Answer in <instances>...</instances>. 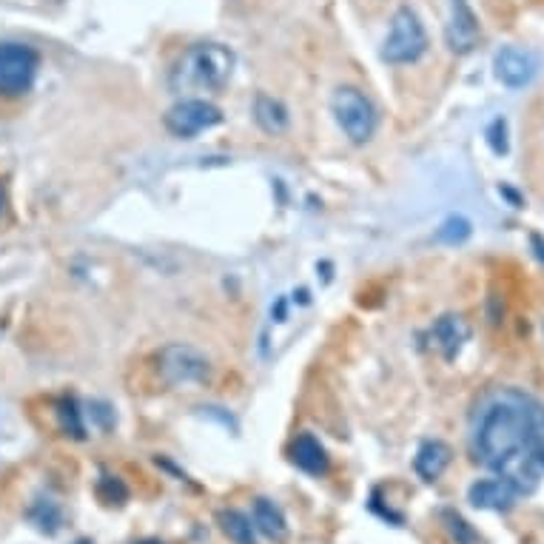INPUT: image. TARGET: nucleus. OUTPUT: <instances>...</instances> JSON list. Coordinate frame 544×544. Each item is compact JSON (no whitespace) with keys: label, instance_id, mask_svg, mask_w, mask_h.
<instances>
[{"label":"nucleus","instance_id":"nucleus-21","mask_svg":"<svg viewBox=\"0 0 544 544\" xmlns=\"http://www.w3.org/2000/svg\"><path fill=\"white\" fill-rule=\"evenodd\" d=\"M488 143L493 154H507V123L505 117H496L488 126Z\"/></svg>","mask_w":544,"mask_h":544},{"label":"nucleus","instance_id":"nucleus-2","mask_svg":"<svg viewBox=\"0 0 544 544\" xmlns=\"http://www.w3.org/2000/svg\"><path fill=\"white\" fill-rule=\"evenodd\" d=\"M234 72V52L223 43H197L183 52L171 72V89L188 92V89H223Z\"/></svg>","mask_w":544,"mask_h":544},{"label":"nucleus","instance_id":"nucleus-14","mask_svg":"<svg viewBox=\"0 0 544 544\" xmlns=\"http://www.w3.org/2000/svg\"><path fill=\"white\" fill-rule=\"evenodd\" d=\"M254 120L257 126L268 134H282L288 129V109L282 106L277 97H268V94H260L254 100Z\"/></svg>","mask_w":544,"mask_h":544},{"label":"nucleus","instance_id":"nucleus-23","mask_svg":"<svg viewBox=\"0 0 544 544\" xmlns=\"http://www.w3.org/2000/svg\"><path fill=\"white\" fill-rule=\"evenodd\" d=\"M3 206H6V191L0 186V211H3Z\"/></svg>","mask_w":544,"mask_h":544},{"label":"nucleus","instance_id":"nucleus-16","mask_svg":"<svg viewBox=\"0 0 544 544\" xmlns=\"http://www.w3.org/2000/svg\"><path fill=\"white\" fill-rule=\"evenodd\" d=\"M217 522H220V530L234 544H257V527L240 510H223L217 516Z\"/></svg>","mask_w":544,"mask_h":544},{"label":"nucleus","instance_id":"nucleus-5","mask_svg":"<svg viewBox=\"0 0 544 544\" xmlns=\"http://www.w3.org/2000/svg\"><path fill=\"white\" fill-rule=\"evenodd\" d=\"M334 117L342 126V132L348 134L351 143H368L376 132V109L374 103L354 86H342L334 94Z\"/></svg>","mask_w":544,"mask_h":544},{"label":"nucleus","instance_id":"nucleus-13","mask_svg":"<svg viewBox=\"0 0 544 544\" xmlns=\"http://www.w3.org/2000/svg\"><path fill=\"white\" fill-rule=\"evenodd\" d=\"M448 465H451V448L445 442H439V439L425 442L416 453V459H413V468L425 482H436L448 470Z\"/></svg>","mask_w":544,"mask_h":544},{"label":"nucleus","instance_id":"nucleus-20","mask_svg":"<svg viewBox=\"0 0 544 544\" xmlns=\"http://www.w3.org/2000/svg\"><path fill=\"white\" fill-rule=\"evenodd\" d=\"M100 496L106 499V505H123V499L129 496V490H126V485H123L120 479L103 476V482H100Z\"/></svg>","mask_w":544,"mask_h":544},{"label":"nucleus","instance_id":"nucleus-9","mask_svg":"<svg viewBox=\"0 0 544 544\" xmlns=\"http://www.w3.org/2000/svg\"><path fill=\"white\" fill-rule=\"evenodd\" d=\"M493 69H496V77L510 86V89H525L527 83L536 77V57L527 49H519V46H502L496 57H493Z\"/></svg>","mask_w":544,"mask_h":544},{"label":"nucleus","instance_id":"nucleus-22","mask_svg":"<svg viewBox=\"0 0 544 544\" xmlns=\"http://www.w3.org/2000/svg\"><path fill=\"white\" fill-rule=\"evenodd\" d=\"M530 245H533L536 257H539V260L544 263V240H542V237H539V234H533V237H530Z\"/></svg>","mask_w":544,"mask_h":544},{"label":"nucleus","instance_id":"nucleus-19","mask_svg":"<svg viewBox=\"0 0 544 544\" xmlns=\"http://www.w3.org/2000/svg\"><path fill=\"white\" fill-rule=\"evenodd\" d=\"M32 519H35V525L43 533H55L57 527H60V510L52 502H38L35 510H32Z\"/></svg>","mask_w":544,"mask_h":544},{"label":"nucleus","instance_id":"nucleus-25","mask_svg":"<svg viewBox=\"0 0 544 544\" xmlns=\"http://www.w3.org/2000/svg\"><path fill=\"white\" fill-rule=\"evenodd\" d=\"M77 544H92V542H77Z\"/></svg>","mask_w":544,"mask_h":544},{"label":"nucleus","instance_id":"nucleus-10","mask_svg":"<svg viewBox=\"0 0 544 544\" xmlns=\"http://www.w3.org/2000/svg\"><path fill=\"white\" fill-rule=\"evenodd\" d=\"M516 488L505 479H479L468 488V502L479 510H493V513H507L516 505Z\"/></svg>","mask_w":544,"mask_h":544},{"label":"nucleus","instance_id":"nucleus-17","mask_svg":"<svg viewBox=\"0 0 544 544\" xmlns=\"http://www.w3.org/2000/svg\"><path fill=\"white\" fill-rule=\"evenodd\" d=\"M470 231H473L470 220H465L462 214H453V217H448V220L439 226V231H436V240L445 245H459L468 240Z\"/></svg>","mask_w":544,"mask_h":544},{"label":"nucleus","instance_id":"nucleus-8","mask_svg":"<svg viewBox=\"0 0 544 544\" xmlns=\"http://www.w3.org/2000/svg\"><path fill=\"white\" fill-rule=\"evenodd\" d=\"M482 29H479V18L473 15L468 0H451V18L445 26V40L448 49L456 55H468L479 46Z\"/></svg>","mask_w":544,"mask_h":544},{"label":"nucleus","instance_id":"nucleus-6","mask_svg":"<svg viewBox=\"0 0 544 544\" xmlns=\"http://www.w3.org/2000/svg\"><path fill=\"white\" fill-rule=\"evenodd\" d=\"M160 374L169 385H194L211 376V362L197 348L174 342L160 351Z\"/></svg>","mask_w":544,"mask_h":544},{"label":"nucleus","instance_id":"nucleus-15","mask_svg":"<svg viewBox=\"0 0 544 544\" xmlns=\"http://www.w3.org/2000/svg\"><path fill=\"white\" fill-rule=\"evenodd\" d=\"M254 527L268 536V539H274V542H280L285 539V533H288V525H285V516H282V510L274 502H268V499H257L254 502Z\"/></svg>","mask_w":544,"mask_h":544},{"label":"nucleus","instance_id":"nucleus-3","mask_svg":"<svg viewBox=\"0 0 544 544\" xmlns=\"http://www.w3.org/2000/svg\"><path fill=\"white\" fill-rule=\"evenodd\" d=\"M425 52H428V32L411 6H402L391 20V32L382 46V60L402 66V63L419 60Z\"/></svg>","mask_w":544,"mask_h":544},{"label":"nucleus","instance_id":"nucleus-24","mask_svg":"<svg viewBox=\"0 0 544 544\" xmlns=\"http://www.w3.org/2000/svg\"><path fill=\"white\" fill-rule=\"evenodd\" d=\"M137 544H163V542H157V539H146V542H137Z\"/></svg>","mask_w":544,"mask_h":544},{"label":"nucleus","instance_id":"nucleus-11","mask_svg":"<svg viewBox=\"0 0 544 544\" xmlns=\"http://www.w3.org/2000/svg\"><path fill=\"white\" fill-rule=\"evenodd\" d=\"M428 339H431V345L442 357L453 359L462 351V345L470 339V325L462 317L448 314V317L433 322V328L428 331Z\"/></svg>","mask_w":544,"mask_h":544},{"label":"nucleus","instance_id":"nucleus-1","mask_svg":"<svg viewBox=\"0 0 544 544\" xmlns=\"http://www.w3.org/2000/svg\"><path fill=\"white\" fill-rule=\"evenodd\" d=\"M473 448L516 493H533L544 476V405L522 391H499L482 405Z\"/></svg>","mask_w":544,"mask_h":544},{"label":"nucleus","instance_id":"nucleus-4","mask_svg":"<svg viewBox=\"0 0 544 544\" xmlns=\"http://www.w3.org/2000/svg\"><path fill=\"white\" fill-rule=\"evenodd\" d=\"M40 57L32 46L3 40L0 43V94L3 97H20L32 89L38 77Z\"/></svg>","mask_w":544,"mask_h":544},{"label":"nucleus","instance_id":"nucleus-18","mask_svg":"<svg viewBox=\"0 0 544 544\" xmlns=\"http://www.w3.org/2000/svg\"><path fill=\"white\" fill-rule=\"evenodd\" d=\"M442 519H445V527H448V533L453 536V542L456 544H479V536H476V530L456 513V510H445L442 513Z\"/></svg>","mask_w":544,"mask_h":544},{"label":"nucleus","instance_id":"nucleus-7","mask_svg":"<svg viewBox=\"0 0 544 544\" xmlns=\"http://www.w3.org/2000/svg\"><path fill=\"white\" fill-rule=\"evenodd\" d=\"M220 120H223V114H220V109L214 103L200 100V97H191V100H183V103L171 106L169 114H166V129L174 137H194V134L217 126Z\"/></svg>","mask_w":544,"mask_h":544},{"label":"nucleus","instance_id":"nucleus-12","mask_svg":"<svg viewBox=\"0 0 544 544\" xmlns=\"http://www.w3.org/2000/svg\"><path fill=\"white\" fill-rule=\"evenodd\" d=\"M291 462L305 473H311V476H325L328 473V453H325L317 436H311V433H300L291 442Z\"/></svg>","mask_w":544,"mask_h":544}]
</instances>
